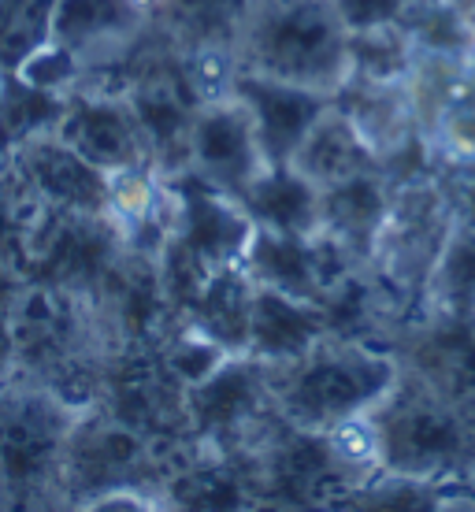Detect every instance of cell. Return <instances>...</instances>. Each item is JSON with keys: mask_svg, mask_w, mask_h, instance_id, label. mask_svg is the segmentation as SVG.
Masks as SVG:
<instances>
[{"mask_svg": "<svg viewBox=\"0 0 475 512\" xmlns=\"http://www.w3.org/2000/svg\"><path fill=\"white\" fill-rule=\"evenodd\" d=\"M238 205L260 231L297 234V238L323 231V190L312 186L294 164L264 167L238 197Z\"/></svg>", "mask_w": 475, "mask_h": 512, "instance_id": "cell-14", "label": "cell"}, {"mask_svg": "<svg viewBox=\"0 0 475 512\" xmlns=\"http://www.w3.org/2000/svg\"><path fill=\"white\" fill-rule=\"evenodd\" d=\"M424 312H475V231L461 223L431 271Z\"/></svg>", "mask_w": 475, "mask_h": 512, "instance_id": "cell-22", "label": "cell"}, {"mask_svg": "<svg viewBox=\"0 0 475 512\" xmlns=\"http://www.w3.org/2000/svg\"><path fill=\"white\" fill-rule=\"evenodd\" d=\"M290 164L323 193L334 186H346V182L360 179V175H375L383 171V160L372 145L364 141L353 119L331 101V108L316 119V127L309 130V138L301 141V149L294 153Z\"/></svg>", "mask_w": 475, "mask_h": 512, "instance_id": "cell-13", "label": "cell"}, {"mask_svg": "<svg viewBox=\"0 0 475 512\" xmlns=\"http://www.w3.org/2000/svg\"><path fill=\"white\" fill-rule=\"evenodd\" d=\"M401 375L394 349L357 334H323L301 357L268 364V397L279 420L327 431L334 423L372 412Z\"/></svg>", "mask_w": 475, "mask_h": 512, "instance_id": "cell-1", "label": "cell"}, {"mask_svg": "<svg viewBox=\"0 0 475 512\" xmlns=\"http://www.w3.org/2000/svg\"><path fill=\"white\" fill-rule=\"evenodd\" d=\"M71 412L41 390L0 397V501H34L67 479Z\"/></svg>", "mask_w": 475, "mask_h": 512, "instance_id": "cell-5", "label": "cell"}, {"mask_svg": "<svg viewBox=\"0 0 475 512\" xmlns=\"http://www.w3.org/2000/svg\"><path fill=\"white\" fill-rule=\"evenodd\" d=\"M331 101L353 119V127L379 153V160H390L409 141L420 138L409 82H353L349 78Z\"/></svg>", "mask_w": 475, "mask_h": 512, "instance_id": "cell-15", "label": "cell"}, {"mask_svg": "<svg viewBox=\"0 0 475 512\" xmlns=\"http://www.w3.org/2000/svg\"><path fill=\"white\" fill-rule=\"evenodd\" d=\"M383 472L453 483L475 464V409L401 368L394 390L372 409Z\"/></svg>", "mask_w": 475, "mask_h": 512, "instance_id": "cell-3", "label": "cell"}, {"mask_svg": "<svg viewBox=\"0 0 475 512\" xmlns=\"http://www.w3.org/2000/svg\"><path fill=\"white\" fill-rule=\"evenodd\" d=\"M234 97L249 108L253 127H257L260 149L268 167L290 164L301 141L309 138L316 119L331 108L327 93H316L309 86H294L283 78L253 75V71H238L234 78Z\"/></svg>", "mask_w": 475, "mask_h": 512, "instance_id": "cell-10", "label": "cell"}, {"mask_svg": "<svg viewBox=\"0 0 475 512\" xmlns=\"http://www.w3.org/2000/svg\"><path fill=\"white\" fill-rule=\"evenodd\" d=\"M468 483H472V487H475V464H472V472H468Z\"/></svg>", "mask_w": 475, "mask_h": 512, "instance_id": "cell-29", "label": "cell"}, {"mask_svg": "<svg viewBox=\"0 0 475 512\" xmlns=\"http://www.w3.org/2000/svg\"><path fill=\"white\" fill-rule=\"evenodd\" d=\"M142 26L127 0H56L49 12V38L64 41L82 56L90 45L127 38Z\"/></svg>", "mask_w": 475, "mask_h": 512, "instance_id": "cell-20", "label": "cell"}, {"mask_svg": "<svg viewBox=\"0 0 475 512\" xmlns=\"http://www.w3.org/2000/svg\"><path fill=\"white\" fill-rule=\"evenodd\" d=\"M472 64H475V49H472Z\"/></svg>", "mask_w": 475, "mask_h": 512, "instance_id": "cell-30", "label": "cell"}, {"mask_svg": "<svg viewBox=\"0 0 475 512\" xmlns=\"http://www.w3.org/2000/svg\"><path fill=\"white\" fill-rule=\"evenodd\" d=\"M323 334H331V320L323 301L283 294L275 286L253 282V305H249V357L264 364H283L301 357L309 346H316Z\"/></svg>", "mask_w": 475, "mask_h": 512, "instance_id": "cell-12", "label": "cell"}, {"mask_svg": "<svg viewBox=\"0 0 475 512\" xmlns=\"http://www.w3.org/2000/svg\"><path fill=\"white\" fill-rule=\"evenodd\" d=\"M78 78V52L56 38H45L41 49H34L19 67V82H26L34 93H64Z\"/></svg>", "mask_w": 475, "mask_h": 512, "instance_id": "cell-24", "label": "cell"}, {"mask_svg": "<svg viewBox=\"0 0 475 512\" xmlns=\"http://www.w3.org/2000/svg\"><path fill=\"white\" fill-rule=\"evenodd\" d=\"M186 167L208 186L227 197H242L249 182L268 167L260 149L253 116L238 97H219L193 108L190 138H186Z\"/></svg>", "mask_w": 475, "mask_h": 512, "instance_id": "cell-6", "label": "cell"}, {"mask_svg": "<svg viewBox=\"0 0 475 512\" xmlns=\"http://www.w3.org/2000/svg\"><path fill=\"white\" fill-rule=\"evenodd\" d=\"M186 405H190L193 427L208 442L227 449L253 423L271 416L268 364L249 353H234L208 379L186 386Z\"/></svg>", "mask_w": 475, "mask_h": 512, "instance_id": "cell-9", "label": "cell"}, {"mask_svg": "<svg viewBox=\"0 0 475 512\" xmlns=\"http://www.w3.org/2000/svg\"><path fill=\"white\" fill-rule=\"evenodd\" d=\"M349 34L379 30V26H405L409 12L420 0H331Z\"/></svg>", "mask_w": 475, "mask_h": 512, "instance_id": "cell-27", "label": "cell"}, {"mask_svg": "<svg viewBox=\"0 0 475 512\" xmlns=\"http://www.w3.org/2000/svg\"><path fill=\"white\" fill-rule=\"evenodd\" d=\"M390 201H394V182L383 171L334 186L323 193V234L342 245L360 268H368Z\"/></svg>", "mask_w": 475, "mask_h": 512, "instance_id": "cell-16", "label": "cell"}, {"mask_svg": "<svg viewBox=\"0 0 475 512\" xmlns=\"http://www.w3.org/2000/svg\"><path fill=\"white\" fill-rule=\"evenodd\" d=\"M227 357H234V353H227V349L219 346V342H212L205 331H197L193 323H186L182 338L171 346V368H175V375L182 379V386H193V383H201V379H208Z\"/></svg>", "mask_w": 475, "mask_h": 512, "instance_id": "cell-26", "label": "cell"}, {"mask_svg": "<svg viewBox=\"0 0 475 512\" xmlns=\"http://www.w3.org/2000/svg\"><path fill=\"white\" fill-rule=\"evenodd\" d=\"M405 30L424 56H472L475 49L472 26L446 0H420L405 19Z\"/></svg>", "mask_w": 475, "mask_h": 512, "instance_id": "cell-23", "label": "cell"}, {"mask_svg": "<svg viewBox=\"0 0 475 512\" xmlns=\"http://www.w3.org/2000/svg\"><path fill=\"white\" fill-rule=\"evenodd\" d=\"M234 52L242 71L327 97L349 82V30L331 0H245Z\"/></svg>", "mask_w": 475, "mask_h": 512, "instance_id": "cell-2", "label": "cell"}, {"mask_svg": "<svg viewBox=\"0 0 475 512\" xmlns=\"http://www.w3.org/2000/svg\"><path fill=\"white\" fill-rule=\"evenodd\" d=\"M171 208H175V190H171L167 175L156 171L153 160L108 171L104 216L116 227H123L130 238H142L149 227L160 223V212H171Z\"/></svg>", "mask_w": 475, "mask_h": 512, "instance_id": "cell-19", "label": "cell"}, {"mask_svg": "<svg viewBox=\"0 0 475 512\" xmlns=\"http://www.w3.org/2000/svg\"><path fill=\"white\" fill-rule=\"evenodd\" d=\"M394 353L401 368L475 409V312H420Z\"/></svg>", "mask_w": 475, "mask_h": 512, "instance_id": "cell-8", "label": "cell"}, {"mask_svg": "<svg viewBox=\"0 0 475 512\" xmlns=\"http://www.w3.org/2000/svg\"><path fill=\"white\" fill-rule=\"evenodd\" d=\"M420 134H424L435 164H442V160H475V101L442 112Z\"/></svg>", "mask_w": 475, "mask_h": 512, "instance_id": "cell-25", "label": "cell"}, {"mask_svg": "<svg viewBox=\"0 0 475 512\" xmlns=\"http://www.w3.org/2000/svg\"><path fill=\"white\" fill-rule=\"evenodd\" d=\"M26 171L56 205L82 212V216H104V205H108V171L90 164L82 153H75L60 134L26 145Z\"/></svg>", "mask_w": 475, "mask_h": 512, "instance_id": "cell-17", "label": "cell"}, {"mask_svg": "<svg viewBox=\"0 0 475 512\" xmlns=\"http://www.w3.org/2000/svg\"><path fill=\"white\" fill-rule=\"evenodd\" d=\"M435 182L453 208V219L475 231V160H442L435 164Z\"/></svg>", "mask_w": 475, "mask_h": 512, "instance_id": "cell-28", "label": "cell"}, {"mask_svg": "<svg viewBox=\"0 0 475 512\" xmlns=\"http://www.w3.org/2000/svg\"><path fill=\"white\" fill-rule=\"evenodd\" d=\"M56 134L101 171L153 160L149 134H145L142 116H138L130 97H104V93L90 97V93H82L71 101Z\"/></svg>", "mask_w": 475, "mask_h": 512, "instance_id": "cell-11", "label": "cell"}, {"mask_svg": "<svg viewBox=\"0 0 475 512\" xmlns=\"http://www.w3.org/2000/svg\"><path fill=\"white\" fill-rule=\"evenodd\" d=\"M249 305H253V275L234 264V268H219L205 279L190 305H186V320L205 331L212 342L227 349V353H245L249 346Z\"/></svg>", "mask_w": 475, "mask_h": 512, "instance_id": "cell-18", "label": "cell"}, {"mask_svg": "<svg viewBox=\"0 0 475 512\" xmlns=\"http://www.w3.org/2000/svg\"><path fill=\"white\" fill-rule=\"evenodd\" d=\"M167 182L175 190V231L167 245L182 249L205 271L242 264L245 249L257 234L245 208L216 186H208L205 179H197L190 167H182L179 175H167Z\"/></svg>", "mask_w": 475, "mask_h": 512, "instance_id": "cell-7", "label": "cell"}, {"mask_svg": "<svg viewBox=\"0 0 475 512\" xmlns=\"http://www.w3.org/2000/svg\"><path fill=\"white\" fill-rule=\"evenodd\" d=\"M453 227L457 219L435 175L394 186V201H390L383 231L375 238L368 271H375L394 297L409 301L416 316L424 312L427 282Z\"/></svg>", "mask_w": 475, "mask_h": 512, "instance_id": "cell-4", "label": "cell"}, {"mask_svg": "<svg viewBox=\"0 0 475 512\" xmlns=\"http://www.w3.org/2000/svg\"><path fill=\"white\" fill-rule=\"evenodd\" d=\"M416 45L405 26H379L349 34V78L353 82H409Z\"/></svg>", "mask_w": 475, "mask_h": 512, "instance_id": "cell-21", "label": "cell"}]
</instances>
